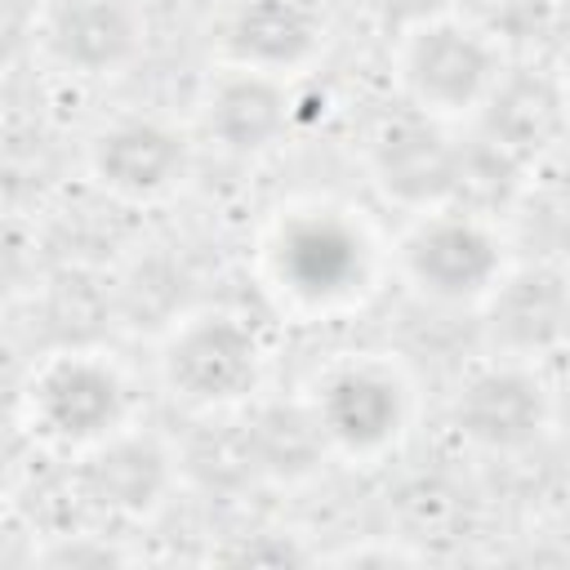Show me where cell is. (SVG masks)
I'll use <instances>...</instances> for the list:
<instances>
[{"mask_svg": "<svg viewBox=\"0 0 570 570\" xmlns=\"http://www.w3.org/2000/svg\"><path fill=\"white\" fill-rule=\"evenodd\" d=\"M156 374L160 387L196 414L240 410L267 379V343L236 307H183L160 330Z\"/></svg>", "mask_w": 570, "mask_h": 570, "instance_id": "1", "label": "cell"}, {"mask_svg": "<svg viewBox=\"0 0 570 570\" xmlns=\"http://www.w3.org/2000/svg\"><path fill=\"white\" fill-rule=\"evenodd\" d=\"M267 281L298 312H330L361 298L379 267V245L361 218L334 205H303L276 218L267 245Z\"/></svg>", "mask_w": 570, "mask_h": 570, "instance_id": "2", "label": "cell"}, {"mask_svg": "<svg viewBox=\"0 0 570 570\" xmlns=\"http://www.w3.org/2000/svg\"><path fill=\"white\" fill-rule=\"evenodd\" d=\"M303 405L330 454L374 463L392 454L414 419V383L383 352H347L316 370Z\"/></svg>", "mask_w": 570, "mask_h": 570, "instance_id": "3", "label": "cell"}, {"mask_svg": "<svg viewBox=\"0 0 570 570\" xmlns=\"http://www.w3.org/2000/svg\"><path fill=\"white\" fill-rule=\"evenodd\" d=\"M508 258L512 249L499 232V218L454 200L405 214V227L392 240L396 276L436 307H476Z\"/></svg>", "mask_w": 570, "mask_h": 570, "instance_id": "4", "label": "cell"}, {"mask_svg": "<svg viewBox=\"0 0 570 570\" xmlns=\"http://www.w3.org/2000/svg\"><path fill=\"white\" fill-rule=\"evenodd\" d=\"M445 419L459 445L490 459H521L557 428V387L539 361L481 352L459 374Z\"/></svg>", "mask_w": 570, "mask_h": 570, "instance_id": "5", "label": "cell"}, {"mask_svg": "<svg viewBox=\"0 0 570 570\" xmlns=\"http://www.w3.org/2000/svg\"><path fill=\"white\" fill-rule=\"evenodd\" d=\"M503 67H508V53H499L454 9L432 13L392 36L396 98L450 125H468L476 116V107L485 102Z\"/></svg>", "mask_w": 570, "mask_h": 570, "instance_id": "6", "label": "cell"}, {"mask_svg": "<svg viewBox=\"0 0 570 570\" xmlns=\"http://www.w3.org/2000/svg\"><path fill=\"white\" fill-rule=\"evenodd\" d=\"M22 396H27L31 428L49 445L71 454L134 423V396H129L125 370L102 347H89V343H67L49 352L31 370Z\"/></svg>", "mask_w": 570, "mask_h": 570, "instance_id": "7", "label": "cell"}, {"mask_svg": "<svg viewBox=\"0 0 570 570\" xmlns=\"http://www.w3.org/2000/svg\"><path fill=\"white\" fill-rule=\"evenodd\" d=\"M365 174L405 214L450 205L463 178V134L396 98L365 134Z\"/></svg>", "mask_w": 570, "mask_h": 570, "instance_id": "8", "label": "cell"}, {"mask_svg": "<svg viewBox=\"0 0 570 570\" xmlns=\"http://www.w3.org/2000/svg\"><path fill=\"white\" fill-rule=\"evenodd\" d=\"M85 174L116 205H151L191 174V138L165 116L125 111L85 138Z\"/></svg>", "mask_w": 570, "mask_h": 570, "instance_id": "9", "label": "cell"}, {"mask_svg": "<svg viewBox=\"0 0 570 570\" xmlns=\"http://www.w3.org/2000/svg\"><path fill=\"white\" fill-rule=\"evenodd\" d=\"M31 45L71 80H111L142 53L147 13L138 0H40Z\"/></svg>", "mask_w": 570, "mask_h": 570, "instance_id": "10", "label": "cell"}, {"mask_svg": "<svg viewBox=\"0 0 570 570\" xmlns=\"http://www.w3.org/2000/svg\"><path fill=\"white\" fill-rule=\"evenodd\" d=\"M476 312H481L485 352L548 365L566 347V321H570L566 267L557 258H508V267L485 289Z\"/></svg>", "mask_w": 570, "mask_h": 570, "instance_id": "11", "label": "cell"}, {"mask_svg": "<svg viewBox=\"0 0 570 570\" xmlns=\"http://www.w3.org/2000/svg\"><path fill=\"white\" fill-rule=\"evenodd\" d=\"M463 129L534 174L543 165V156H552L561 147L566 89H561L557 71H548L543 62L508 58L503 76L494 80V89L485 94V102L476 107V116Z\"/></svg>", "mask_w": 570, "mask_h": 570, "instance_id": "12", "label": "cell"}, {"mask_svg": "<svg viewBox=\"0 0 570 570\" xmlns=\"http://www.w3.org/2000/svg\"><path fill=\"white\" fill-rule=\"evenodd\" d=\"M196 120H200L205 142H214L223 156L258 160V156L276 151L294 129L289 80L218 62L200 89Z\"/></svg>", "mask_w": 570, "mask_h": 570, "instance_id": "13", "label": "cell"}, {"mask_svg": "<svg viewBox=\"0 0 570 570\" xmlns=\"http://www.w3.org/2000/svg\"><path fill=\"white\" fill-rule=\"evenodd\" d=\"M178 481V459L174 450L142 432L138 423L116 428L111 436L85 445L76 454V490L89 499L98 512L116 521H142L151 517Z\"/></svg>", "mask_w": 570, "mask_h": 570, "instance_id": "14", "label": "cell"}, {"mask_svg": "<svg viewBox=\"0 0 570 570\" xmlns=\"http://www.w3.org/2000/svg\"><path fill=\"white\" fill-rule=\"evenodd\" d=\"M214 36L218 62L294 80L325 53L330 22L316 0H232Z\"/></svg>", "mask_w": 570, "mask_h": 570, "instance_id": "15", "label": "cell"}, {"mask_svg": "<svg viewBox=\"0 0 570 570\" xmlns=\"http://www.w3.org/2000/svg\"><path fill=\"white\" fill-rule=\"evenodd\" d=\"M450 9L508 58H534L561 27V0H450Z\"/></svg>", "mask_w": 570, "mask_h": 570, "instance_id": "16", "label": "cell"}, {"mask_svg": "<svg viewBox=\"0 0 570 570\" xmlns=\"http://www.w3.org/2000/svg\"><path fill=\"white\" fill-rule=\"evenodd\" d=\"M36 236L18 218H0V298L31 289L36 281Z\"/></svg>", "mask_w": 570, "mask_h": 570, "instance_id": "17", "label": "cell"}, {"mask_svg": "<svg viewBox=\"0 0 570 570\" xmlns=\"http://www.w3.org/2000/svg\"><path fill=\"white\" fill-rule=\"evenodd\" d=\"M356 4H361L387 36H396V31L414 27V22H423V18L450 9V0H356Z\"/></svg>", "mask_w": 570, "mask_h": 570, "instance_id": "18", "label": "cell"}, {"mask_svg": "<svg viewBox=\"0 0 570 570\" xmlns=\"http://www.w3.org/2000/svg\"><path fill=\"white\" fill-rule=\"evenodd\" d=\"M0 151H4V134H0Z\"/></svg>", "mask_w": 570, "mask_h": 570, "instance_id": "19", "label": "cell"}]
</instances>
